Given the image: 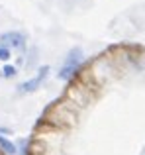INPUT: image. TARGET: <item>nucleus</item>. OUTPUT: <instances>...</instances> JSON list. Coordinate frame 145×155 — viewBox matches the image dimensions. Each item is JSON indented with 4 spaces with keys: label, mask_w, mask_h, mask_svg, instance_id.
Returning <instances> with one entry per match:
<instances>
[{
    "label": "nucleus",
    "mask_w": 145,
    "mask_h": 155,
    "mask_svg": "<svg viewBox=\"0 0 145 155\" xmlns=\"http://www.w3.org/2000/svg\"><path fill=\"white\" fill-rule=\"evenodd\" d=\"M47 73H49V67H39V71H37V75L35 77H31L30 81H26V83H22L18 87V91L20 92H34V91H37L39 88V84L45 81V77H47Z\"/></svg>",
    "instance_id": "f03ea898"
},
{
    "label": "nucleus",
    "mask_w": 145,
    "mask_h": 155,
    "mask_svg": "<svg viewBox=\"0 0 145 155\" xmlns=\"http://www.w3.org/2000/svg\"><path fill=\"white\" fill-rule=\"evenodd\" d=\"M0 77H4V79H12V77H16V67H12V65H6V67H2V71H0Z\"/></svg>",
    "instance_id": "39448f33"
},
{
    "label": "nucleus",
    "mask_w": 145,
    "mask_h": 155,
    "mask_svg": "<svg viewBox=\"0 0 145 155\" xmlns=\"http://www.w3.org/2000/svg\"><path fill=\"white\" fill-rule=\"evenodd\" d=\"M0 147H2L8 155H16V145L12 143L8 137H4V136H0Z\"/></svg>",
    "instance_id": "20e7f679"
},
{
    "label": "nucleus",
    "mask_w": 145,
    "mask_h": 155,
    "mask_svg": "<svg viewBox=\"0 0 145 155\" xmlns=\"http://www.w3.org/2000/svg\"><path fill=\"white\" fill-rule=\"evenodd\" d=\"M82 63H84V53H82V49L72 47V49L67 53V59H65V63H63V67L59 69V79H61V81L71 79V77L80 69V65H82Z\"/></svg>",
    "instance_id": "f257e3e1"
},
{
    "label": "nucleus",
    "mask_w": 145,
    "mask_h": 155,
    "mask_svg": "<svg viewBox=\"0 0 145 155\" xmlns=\"http://www.w3.org/2000/svg\"><path fill=\"white\" fill-rule=\"evenodd\" d=\"M10 47H6V45H2V43H0V61H8L10 59Z\"/></svg>",
    "instance_id": "423d86ee"
},
{
    "label": "nucleus",
    "mask_w": 145,
    "mask_h": 155,
    "mask_svg": "<svg viewBox=\"0 0 145 155\" xmlns=\"http://www.w3.org/2000/svg\"><path fill=\"white\" fill-rule=\"evenodd\" d=\"M0 39H2V45L16 47V49H20V51H24L26 45H27V43H26L27 39H26V35H24L22 31H6Z\"/></svg>",
    "instance_id": "7ed1b4c3"
}]
</instances>
